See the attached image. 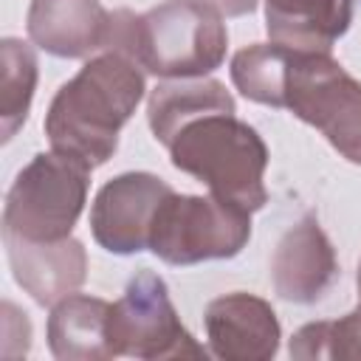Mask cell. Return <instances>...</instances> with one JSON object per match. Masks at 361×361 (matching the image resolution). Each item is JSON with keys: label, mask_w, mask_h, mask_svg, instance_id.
Here are the masks:
<instances>
[{"label": "cell", "mask_w": 361, "mask_h": 361, "mask_svg": "<svg viewBox=\"0 0 361 361\" xmlns=\"http://www.w3.org/2000/svg\"><path fill=\"white\" fill-rule=\"evenodd\" d=\"M231 76L248 99L290 107L299 118L316 124L350 161L361 164V85L341 65L319 54L262 45L240 51Z\"/></svg>", "instance_id": "6da1fadb"}, {"label": "cell", "mask_w": 361, "mask_h": 361, "mask_svg": "<svg viewBox=\"0 0 361 361\" xmlns=\"http://www.w3.org/2000/svg\"><path fill=\"white\" fill-rule=\"evenodd\" d=\"M141 73L118 54L82 68L51 104L48 135L59 155L85 166L102 164L116 149V133L141 99Z\"/></svg>", "instance_id": "7a4b0ae2"}, {"label": "cell", "mask_w": 361, "mask_h": 361, "mask_svg": "<svg viewBox=\"0 0 361 361\" xmlns=\"http://www.w3.org/2000/svg\"><path fill=\"white\" fill-rule=\"evenodd\" d=\"M234 107H212L183 121L166 147L178 169L203 178L217 200L240 209H259L265 189L259 183L265 166V147L257 133L231 118Z\"/></svg>", "instance_id": "3957f363"}, {"label": "cell", "mask_w": 361, "mask_h": 361, "mask_svg": "<svg viewBox=\"0 0 361 361\" xmlns=\"http://www.w3.org/2000/svg\"><path fill=\"white\" fill-rule=\"evenodd\" d=\"M110 42L130 51L141 65L161 76L206 73L223 59L226 31L220 17L197 0H172L130 23H116Z\"/></svg>", "instance_id": "277c9868"}, {"label": "cell", "mask_w": 361, "mask_h": 361, "mask_svg": "<svg viewBox=\"0 0 361 361\" xmlns=\"http://www.w3.org/2000/svg\"><path fill=\"white\" fill-rule=\"evenodd\" d=\"M87 166L68 155H37L17 178L6 206V234L25 243L65 240L85 200Z\"/></svg>", "instance_id": "5b68a950"}, {"label": "cell", "mask_w": 361, "mask_h": 361, "mask_svg": "<svg viewBox=\"0 0 361 361\" xmlns=\"http://www.w3.org/2000/svg\"><path fill=\"white\" fill-rule=\"evenodd\" d=\"M248 231L245 209L223 200L175 197L169 192L152 217L149 245L166 262H195L240 251Z\"/></svg>", "instance_id": "8992f818"}, {"label": "cell", "mask_w": 361, "mask_h": 361, "mask_svg": "<svg viewBox=\"0 0 361 361\" xmlns=\"http://www.w3.org/2000/svg\"><path fill=\"white\" fill-rule=\"evenodd\" d=\"M169 189L152 175H124L99 192L93 209L96 240L107 251H141L149 240L152 217Z\"/></svg>", "instance_id": "52a82bcc"}, {"label": "cell", "mask_w": 361, "mask_h": 361, "mask_svg": "<svg viewBox=\"0 0 361 361\" xmlns=\"http://www.w3.org/2000/svg\"><path fill=\"white\" fill-rule=\"evenodd\" d=\"M28 31L59 56H82L110 42L113 17L96 0H34Z\"/></svg>", "instance_id": "ba28073f"}, {"label": "cell", "mask_w": 361, "mask_h": 361, "mask_svg": "<svg viewBox=\"0 0 361 361\" xmlns=\"http://www.w3.org/2000/svg\"><path fill=\"white\" fill-rule=\"evenodd\" d=\"M268 34L296 48H330L347 28L353 0H265Z\"/></svg>", "instance_id": "9c48e42d"}, {"label": "cell", "mask_w": 361, "mask_h": 361, "mask_svg": "<svg viewBox=\"0 0 361 361\" xmlns=\"http://www.w3.org/2000/svg\"><path fill=\"white\" fill-rule=\"evenodd\" d=\"M212 107H234L228 93L223 90V85H217V82L158 87L149 102V124L155 130V138H161L166 144L183 121H189Z\"/></svg>", "instance_id": "30bf717a"}]
</instances>
